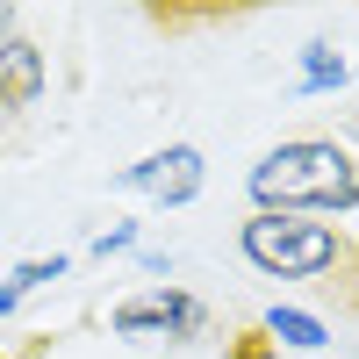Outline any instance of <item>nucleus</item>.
Wrapping results in <instances>:
<instances>
[{
  "instance_id": "obj_1",
  "label": "nucleus",
  "mask_w": 359,
  "mask_h": 359,
  "mask_svg": "<svg viewBox=\"0 0 359 359\" xmlns=\"http://www.w3.org/2000/svg\"><path fill=\"white\" fill-rule=\"evenodd\" d=\"M252 201L259 216H309V208H352L359 201V172L338 144L302 137V144H280L252 165Z\"/></svg>"
},
{
  "instance_id": "obj_2",
  "label": "nucleus",
  "mask_w": 359,
  "mask_h": 359,
  "mask_svg": "<svg viewBox=\"0 0 359 359\" xmlns=\"http://www.w3.org/2000/svg\"><path fill=\"white\" fill-rule=\"evenodd\" d=\"M237 245H245V259L259 273H273V280H309L323 266H338V237L323 223H309V216H252L237 230Z\"/></svg>"
},
{
  "instance_id": "obj_3",
  "label": "nucleus",
  "mask_w": 359,
  "mask_h": 359,
  "mask_svg": "<svg viewBox=\"0 0 359 359\" xmlns=\"http://www.w3.org/2000/svg\"><path fill=\"white\" fill-rule=\"evenodd\" d=\"M115 187H137V194H151V201H194L201 194V151L194 144H165V151H151L144 165H130Z\"/></svg>"
},
{
  "instance_id": "obj_4",
  "label": "nucleus",
  "mask_w": 359,
  "mask_h": 359,
  "mask_svg": "<svg viewBox=\"0 0 359 359\" xmlns=\"http://www.w3.org/2000/svg\"><path fill=\"white\" fill-rule=\"evenodd\" d=\"M201 323H208V309L194 302V294H144V302H123V309H115V331H123V338H137V331H172V338H194L201 331Z\"/></svg>"
},
{
  "instance_id": "obj_5",
  "label": "nucleus",
  "mask_w": 359,
  "mask_h": 359,
  "mask_svg": "<svg viewBox=\"0 0 359 359\" xmlns=\"http://www.w3.org/2000/svg\"><path fill=\"white\" fill-rule=\"evenodd\" d=\"M36 94H43V50L36 43H8V50H0V108H36Z\"/></svg>"
},
{
  "instance_id": "obj_6",
  "label": "nucleus",
  "mask_w": 359,
  "mask_h": 359,
  "mask_svg": "<svg viewBox=\"0 0 359 359\" xmlns=\"http://www.w3.org/2000/svg\"><path fill=\"white\" fill-rule=\"evenodd\" d=\"M57 273H65V259H22L15 273H8V287H0V316H15L29 294H36L43 280H57Z\"/></svg>"
},
{
  "instance_id": "obj_7",
  "label": "nucleus",
  "mask_w": 359,
  "mask_h": 359,
  "mask_svg": "<svg viewBox=\"0 0 359 359\" xmlns=\"http://www.w3.org/2000/svg\"><path fill=\"white\" fill-rule=\"evenodd\" d=\"M266 331H273L280 345H294V352H316L323 345V323L309 309H266Z\"/></svg>"
},
{
  "instance_id": "obj_8",
  "label": "nucleus",
  "mask_w": 359,
  "mask_h": 359,
  "mask_svg": "<svg viewBox=\"0 0 359 359\" xmlns=\"http://www.w3.org/2000/svg\"><path fill=\"white\" fill-rule=\"evenodd\" d=\"M316 86H345V57H331V43L302 50V94H316Z\"/></svg>"
},
{
  "instance_id": "obj_9",
  "label": "nucleus",
  "mask_w": 359,
  "mask_h": 359,
  "mask_svg": "<svg viewBox=\"0 0 359 359\" xmlns=\"http://www.w3.org/2000/svg\"><path fill=\"white\" fill-rule=\"evenodd\" d=\"M130 245H137V223H115V230L94 237V259H115V252H130Z\"/></svg>"
},
{
  "instance_id": "obj_10",
  "label": "nucleus",
  "mask_w": 359,
  "mask_h": 359,
  "mask_svg": "<svg viewBox=\"0 0 359 359\" xmlns=\"http://www.w3.org/2000/svg\"><path fill=\"white\" fill-rule=\"evenodd\" d=\"M15 43V8H0V50Z\"/></svg>"
},
{
  "instance_id": "obj_11",
  "label": "nucleus",
  "mask_w": 359,
  "mask_h": 359,
  "mask_svg": "<svg viewBox=\"0 0 359 359\" xmlns=\"http://www.w3.org/2000/svg\"><path fill=\"white\" fill-rule=\"evenodd\" d=\"M245 359H280V352H266V345H259V352H245Z\"/></svg>"
},
{
  "instance_id": "obj_12",
  "label": "nucleus",
  "mask_w": 359,
  "mask_h": 359,
  "mask_svg": "<svg viewBox=\"0 0 359 359\" xmlns=\"http://www.w3.org/2000/svg\"><path fill=\"white\" fill-rule=\"evenodd\" d=\"M352 137H359V115H352Z\"/></svg>"
}]
</instances>
